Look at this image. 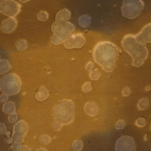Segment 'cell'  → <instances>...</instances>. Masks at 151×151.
Returning <instances> with one entry per match:
<instances>
[{
    "instance_id": "1",
    "label": "cell",
    "mask_w": 151,
    "mask_h": 151,
    "mask_svg": "<svg viewBox=\"0 0 151 151\" xmlns=\"http://www.w3.org/2000/svg\"><path fill=\"white\" fill-rule=\"evenodd\" d=\"M118 49L111 42H99L93 50L94 61L106 72H111L114 68L115 63L118 57Z\"/></svg>"
},
{
    "instance_id": "2",
    "label": "cell",
    "mask_w": 151,
    "mask_h": 151,
    "mask_svg": "<svg viewBox=\"0 0 151 151\" xmlns=\"http://www.w3.org/2000/svg\"><path fill=\"white\" fill-rule=\"evenodd\" d=\"M122 45L124 50L132 57V65L136 67L142 65L148 55L146 47L137 42L134 40V35L132 34L124 36Z\"/></svg>"
},
{
    "instance_id": "3",
    "label": "cell",
    "mask_w": 151,
    "mask_h": 151,
    "mask_svg": "<svg viewBox=\"0 0 151 151\" xmlns=\"http://www.w3.org/2000/svg\"><path fill=\"white\" fill-rule=\"evenodd\" d=\"M74 104L69 99H64L53 108L52 116L55 122L62 125L71 123L74 118Z\"/></svg>"
},
{
    "instance_id": "4",
    "label": "cell",
    "mask_w": 151,
    "mask_h": 151,
    "mask_svg": "<svg viewBox=\"0 0 151 151\" xmlns=\"http://www.w3.org/2000/svg\"><path fill=\"white\" fill-rule=\"evenodd\" d=\"M54 35L51 41L54 44H60L73 35L74 28L69 22H54L51 26Z\"/></svg>"
},
{
    "instance_id": "5",
    "label": "cell",
    "mask_w": 151,
    "mask_h": 151,
    "mask_svg": "<svg viewBox=\"0 0 151 151\" xmlns=\"http://www.w3.org/2000/svg\"><path fill=\"white\" fill-rule=\"evenodd\" d=\"M21 86V79L15 73L8 74L0 80V90L6 96L17 94L20 90Z\"/></svg>"
},
{
    "instance_id": "6",
    "label": "cell",
    "mask_w": 151,
    "mask_h": 151,
    "mask_svg": "<svg viewBox=\"0 0 151 151\" xmlns=\"http://www.w3.org/2000/svg\"><path fill=\"white\" fill-rule=\"evenodd\" d=\"M143 6L141 1H124L122 6L123 15L127 18L133 19L139 15Z\"/></svg>"
},
{
    "instance_id": "7",
    "label": "cell",
    "mask_w": 151,
    "mask_h": 151,
    "mask_svg": "<svg viewBox=\"0 0 151 151\" xmlns=\"http://www.w3.org/2000/svg\"><path fill=\"white\" fill-rule=\"evenodd\" d=\"M21 5L14 1L0 0V12L11 18L16 16L20 11Z\"/></svg>"
},
{
    "instance_id": "8",
    "label": "cell",
    "mask_w": 151,
    "mask_h": 151,
    "mask_svg": "<svg viewBox=\"0 0 151 151\" xmlns=\"http://www.w3.org/2000/svg\"><path fill=\"white\" fill-rule=\"evenodd\" d=\"M115 149L116 151H135L134 140L129 136H123L117 140Z\"/></svg>"
},
{
    "instance_id": "9",
    "label": "cell",
    "mask_w": 151,
    "mask_h": 151,
    "mask_svg": "<svg viewBox=\"0 0 151 151\" xmlns=\"http://www.w3.org/2000/svg\"><path fill=\"white\" fill-rule=\"evenodd\" d=\"M85 42V39L82 34H77L72 35L64 42V45L67 48H81Z\"/></svg>"
},
{
    "instance_id": "10",
    "label": "cell",
    "mask_w": 151,
    "mask_h": 151,
    "mask_svg": "<svg viewBox=\"0 0 151 151\" xmlns=\"http://www.w3.org/2000/svg\"><path fill=\"white\" fill-rule=\"evenodd\" d=\"M134 35L135 41L140 44L144 45L146 43H150L151 41L150 24H148L139 33Z\"/></svg>"
},
{
    "instance_id": "11",
    "label": "cell",
    "mask_w": 151,
    "mask_h": 151,
    "mask_svg": "<svg viewBox=\"0 0 151 151\" xmlns=\"http://www.w3.org/2000/svg\"><path fill=\"white\" fill-rule=\"evenodd\" d=\"M27 131L28 126L25 122L20 121L18 122L14 129V138L15 137L18 141H22Z\"/></svg>"
},
{
    "instance_id": "12",
    "label": "cell",
    "mask_w": 151,
    "mask_h": 151,
    "mask_svg": "<svg viewBox=\"0 0 151 151\" xmlns=\"http://www.w3.org/2000/svg\"><path fill=\"white\" fill-rule=\"evenodd\" d=\"M17 24V22L15 18H9L2 21L1 26V29L3 32L11 33L15 30Z\"/></svg>"
},
{
    "instance_id": "13",
    "label": "cell",
    "mask_w": 151,
    "mask_h": 151,
    "mask_svg": "<svg viewBox=\"0 0 151 151\" xmlns=\"http://www.w3.org/2000/svg\"><path fill=\"white\" fill-rule=\"evenodd\" d=\"M84 111L88 115L94 116L98 112V107L94 102L90 101L84 106Z\"/></svg>"
},
{
    "instance_id": "14",
    "label": "cell",
    "mask_w": 151,
    "mask_h": 151,
    "mask_svg": "<svg viewBox=\"0 0 151 151\" xmlns=\"http://www.w3.org/2000/svg\"><path fill=\"white\" fill-rule=\"evenodd\" d=\"M70 17V12L66 9H63V10L59 11L55 18V22L57 23L65 22V21L68 19Z\"/></svg>"
},
{
    "instance_id": "15",
    "label": "cell",
    "mask_w": 151,
    "mask_h": 151,
    "mask_svg": "<svg viewBox=\"0 0 151 151\" xmlns=\"http://www.w3.org/2000/svg\"><path fill=\"white\" fill-rule=\"evenodd\" d=\"M49 96V91L48 89L42 86L38 90V91L35 94V98L37 100L39 101H44Z\"/></svg>"
},
{
    "instance_id": "16",
    "label": "cell",
    "mask_w": 151,
    "mask_h": 151,
    "mask_svg": "<svg viewBox=\"0 0 151 151\" xmlns=\"http://www.w3.org/2000/svg\"><path fill=\"white\" fill-rule=\"evenodd\" d=\"M10 68V64L7 60H2L0 61V74H4Z\"/></svg>"
},
{
    "instance_id": "17",
    "label": "cell",
    "mask_w": 151,
    "mask_h": 151,
    "mask_svg": "<svg viewBox=\"0 0 151 151\" xmlns=\"http://www.w3.org/2000/svg\"><path fill=\"white\" fill-rule=\"evenodd\" d=\"M16 47H17V50H18L19 51H22V50H25L27 47V42L25 40H21L17 42V43L16 44Z\"/></svg>"
},
{
    "instance_id": "18",
    "label": "cell",
    "mask_w": 151,
    "mask_h": 151,
    "mask_svg": "<svg viewBox=\"0 0 151 151\" xmlns=\"http://www.w3.org/2000/svg\"><path fill=\"white\" fill-rule=\"evenodd\" d=\"M148 104H149V102H148L147 99H143L139 101V102L138 103V107L140 110H143V109H145L146 108H147V107L148 106Z\"/></svg>"
},
{
    "instance_id": "19",
    "label": "cell",
    "mask_w": 151,
    "mask_h": 151,
    "mask_svg": "<svg viewBox=\"0 0 151 151\" xmlns=\"http://www.w3.org/2000/svg\"><path fill=\"white\" fill-rule=\"evenodd\" d=\"M73 147L76 151H80L83 147L82 142L80 140H76L73 143Z\"/></svg>"
},
{
    "instance_id": "20",
    "label": "cell",
    "mask_w": 151,
    "mask_h": 151,
    "mask_svg": "<svg viewBox=\"0 0 151 151\" xmlns=\"http://www.w3.org/2000/svg\"><path fill=\"white\" fill-rule=\"evenodd\" d=\"M38 19L40 20V21H45L47 18H48V14L44 11H41L38 16Z\"/></svg>"
},
{
    "instance_id": "21",
    "label": "cell",
    "mask_w": 151,
    "mask_h": 151,
    "mask_svg": "<svg viewBox=\"0 0 151 151\" xmlns=\"http://www.w3.org/2000/svg\"><path fill=\"white\" fill-rule=\"evenodd\" d=\"M90 76L91 79L95 80H97L100 77V74L97 70H93V71L91 72Z\"/></svg>"
},
{
    "instance_id": "22",
    "label": "cell",
    "mask_w": 151,
    "mask_h": 151,
    "mask_svg": "<svg viewBox=\"0 0 151 151\" xmlns=\"http://www.w3.org/2000/svg\"><path fill=\"white\" fill-rule=\"evenodd\" d=\"M136 124L139 127H143L146 124V120L143 118H139L136 121Z\"/></svg>"
},
{
    "instance_id": "23",
    "label": "cell",
    "mask_w": 151,
    "mask_h": 151,
    "mask_svg": "<svg viewBox=\"0 0 151 151\" xmlns=\"http://www.w3.org/2000/svg\"><path fill=\"white\" fill-rule=\"evenodd\" d=\"M91 90V86L90 82H87L83 86V90L85 92H88Z\"/></svg>"
},
{
    "instance_id": "24",
    "label": "cell",
    "mask_w": 151,
    "mask_h": 151,
    "mask_svg": "<svg viewBox=\"0 0 151 151\" xmlns=\"http://www.w3.org/2000/svg\"><path fill=\"white\" fill-rule=\"evenodd\" d=\"M41 141L45 144L49 143L50 142V137L47 135H44L41 137Z\"/></svg>"
},
{
    "instance_id": "25",
    "label": "cell",
    "mask_w": 151,
    "mask_h": 151,
    "mask_svg": "<svg viewBox=\"0 0 151 151\" xmlns=\"http://www.w3.org/2000/svg\"><path fill=\"white\" fill-rule=\"evenodd\" d=\"M52 126H53V128L56 130H60L61 127H62V124H60V123L57 122H54L53 124H52Z\"/></svg>"
},
{
    "instance_id": "26",
    "label": "cell",
    "mask_w": 151,
    "mask_h": 151,
    "mask_svg": "<svg viewBox=\"0 0 151 151\" xmlns=\"http://www.w3.org/2000/svg\"><path fill=\"white\" fill-rule=\"evenodd\" d=\"M124 125H125V123H124V121L120 120L119 122H117V123L116 124V128L117 129H122V128H123Z\"/></svg>"
},
{
    "instance_id": "27",
    "label": "cell",
    "mask_w": 151,
    "mask_h": 151,
    "mask_svg": "<svg viewBox=\"0 0 151 151\" xmlns=\"http://www.w3.org/2000/svg\"><path fill=\"white\" fill-rule=\"evenodd\" d=\"M130 91L128 88H125L123 90V94L124 96H128L130 94Z\"/></svg>"
},
{
    "instance_id": "28",
    "label": "cell",
    "mask_w": 151,
    "mask_h": 151,
    "mask_svg": "<svg viewBox=\"0 0 151 151\" xmlns=\"http://www.w3.org/2000/svg\"><path fill=\"white\" fill-rule=\"evenodd\" d=\"M36 151H37V150H36Z\"/></svg>"
}]
</instances>
